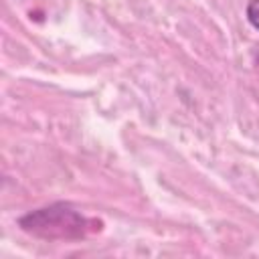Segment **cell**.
<instances>
[{
	"label": "cell",
	"instance_id": "obj_1",
	"mask_svg": "<svg viewBox=\"0 0 259 259\" xmlns=\"http://www.w3.org/2000/svg\"><path fill=\"white\" fill-rule=\"evenodd\" d=\"M20 227L42 239H79L87 231V221L69 204H51L24 214Z\"/></svg>",
	"mask_w": 259,
	"mask_h": 259
},
{
	"label": "cell",
	"instance_id": "obj_2",
	"mask_svg": "<svg viewBox=\"0 0 259 259\" xmlns=\"http://www.w3.org/2000/svg\"><path fill=\"white\" fill-rule=\"evenodd\" d=\"M247 20L251 22L253 28L259 30V0H249V4H247Z\"/></svg>",
	"mask_w": 259,
	"mask_h": 259
}]
</instances>
